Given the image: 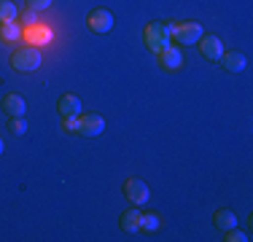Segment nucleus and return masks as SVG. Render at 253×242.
I'll return each instance as SVG.
<instances>
[{
	"label": "nucleus",
	"instance_id": "nucleus-1",
	"mask_svg": "<svg viewBox=\"0 0 253 242\" xmlns=\"http://www.w3.org/2000/svg\"><path fill=\"white\" fill-rule=\"evenodd\" d=\"M170 24H165V22H151L146 27V33H143V40H146V46L151 48L154 54H159L162 48H167V46H172V33H170Z\"/></svg>",
	"mask_w": 253,
	"mask_h": 242
},
{
	"label": "nucleus",
	"instance_id": "nucleus-2",
	"mask_svg": "<svg viewBox=\"0 0 253 242\" xmlns=\"http://www.w3.org/2000/svg\"><path fill=\"white\" fill-rule=\"evenodd\" d=\"M41 62H43V54H41L38 46H22L14 51V57H11V65H14L19 73H33L41 68Z\"/></svg>",
	"mask_w": 253,
	"mask_h": 242
},
{
	"label": "nucleus",
	"instance_id": "nucleus-3",
	"mask_svg": "<svg viewBox=\"0 0 253 242\" xmlns=\"http://www.w3.org/2000/svg\"><path fill=\"white\" fill-rule=\"evenodd\" d=\"M170 33H172V38H175V43H183V46H194L205 35L200 22H180L170 30Z\"/></svg>",
	"mask_w": 253,
	"mask_h": 242
},
{
	"label": "nucleus",
	"instance_id": "nucleus-4",
	"mask_svg": "<svg viewBox=\"0 0 253 242\" xmlns=\"http://www.w3.org/2000/svg\"><path fill=\"white\" fill-rule=\"evenodd\" d=\"M102 129H105V119H102L100 113H81V116H78V126H76L78 135L97 137V135H102Z\"/></svg>",
	"mask_w": 253,
	"mask_h": 242
},
{
	"label": "nucleus",
	"instance_id": "nucleus-5",
	"mask_svg": "<svg viewBox=\"0 0 253 242\" xmlns=\"http://www.w3.org/2000/svg\"><path fill=\"white\" fill-rule=\"evenodd\" d=\"M124 197L129 204H135V207H140V204L148 202V197H151V191H148V186L143 183L140 178H129L124 183Z\"/></svg>",
	"mask_w": 253,
	"mask_h": 242
},
{
	"label": "nucleus",
	"instance_id": "nucleus-6",
	"mask_svg": "<svg viewBox=\"0 0 253 242\" xmlns=\"http://www.w3.org/2000/svg\"><path fill=\"white\" fill-rule=\"evenodd\" d=\"M197 46H200L202 57L210 59V62H218L221 54H224V40H221L218 35H202V38L197 40Z\"/></svg>",
	"mask_w": 253,
	"mask_h": 242
},
{
	"label": "nucleus",
	"instance_id": "nucleus-7",
	"mask_svg": "<svg viewBox=\"0 0 253 242\" xmlns=\"http://www.w3.org/2000/svg\"><path fill=\"white\" fill-rule=\"evenodd\" d=\"M86 22H89V27H92L94 33H111L113 30V14L108 8H94Z\"/></svg>",
	"mask_w": 253,
	"mask_h": 242
},
{
	"label": "nucleus",
	"instance_id": "nucleus-8",
	"mask_svg": "<svg viewBox=\"0 0 253 242\" xmlns=\"http://www.w3.org/2000/svg\"><path fill=\"white\" fill-rule=\"evenodd\" d=\"M156 57H159V65H162L165 70H180V68H183V51H180L178 46L162 48Z\"/></svg>",
	"mask_w": 253,
	"mask_h": 242
},
{
	"label": "nucleus",
	"instance_id": "nucleus-9",
	"mask_svg": "<svg viewBox=\"0 0 253 242\" xmlns=\"http://www.w3.org/2000/svg\"><path fill=\"white\" fill-rule=\"evenodd\" d=\"M57 111L62 119H78L81 116V100L76 94H62L57 100Z\"/></svg>",
	"mask_w": 253,
	"mask_h": 242
},
{
	"label": "nucleus",
	"instance_id": "nucleus-10",
	"mask_svg": "<svg viewBox=\"0 0 253 242\" xmlns=\"http://www.w3.org/2000/svg\"><path fill=\"white\" fill-rule=\"evenodd\" d=\"M3 111L8 113L11 119H16V116H25V111H27V102H25V97H22V94H5V97H3Z\"/></svg>",
	"mask_w": 253,
	"mask_h": 242
},
{
	"label": "nucleus",
	"instance_id": "nucleus-11",
	"mask_svg": "<svg viewBox=\"0 0 253 242\" xmlns=\"http://www.w3.org/2000/svg\"><path fill=\"white\" fill-rule=\"evenodd\" d=\"M218 62L224 65L229 73H243L245 65H248V59H245V54H240V51H224Z\"/></svg>",
	"mask_w": 253,
	"mask_h": 242
},
{
	"label": "nucleus",
	"instance_id": "nucleus-12",
	"mask_svg": "<svg viewBox=\"0 0 253 242\" xmlns=\"http://www.w3.org/2000/svg\"><path fill=\"white\" fill-rule=\"evenodd\" d=\"M22 27L19 22H0V40L3 43H16V40H22Z\"/></svg>",
	"mask_w": 253,
	"mask_h": 242
},
{
	"label": "nucleus",
	"instance_id": "nucleus-13",
	"mask_svg": "<svg viewBox=\"0 0 253 242\" xmlns=\"http://www.w3.org/2000/svg\"><path fill=\"white\" fill-rule=\"evenodd\" d=\"M122 229L124 232H140V210H135V207H129V210H124L122 213Z\"/></svg>",
	"mask_w": 253,
	"mask_h": 242
},
{
	"label": "nucleus",
	"instance_id": "nucleus-14",
	"mask_svg": "<svg viewBox=\"0 0 253 242\" xmlns=\"http://www.w3.org/2000/svg\"><path fill=\"white\" fill-rule=\"evenodd\" d=\"M213 221H215V229H221V232H226V229L237 226V215H234L232 210H218Z\"/></svg>",
	"mask_w": 253,
	"mask_h": 242
},
{
	"label": "nucleus",
	"instance_id": "nucleus-15",
	"mask_svg": "<svg viewBox=\"0 0 253 242\" xmlns=\"http://www.w3.org/2000/svg\"><path fill=\"white\" fill-rule=\"evenodd\" d=\"M27 40L30 43H46V40L51 38V33L46 27H41V24H30V30H27Z\"/></svg>",
	"mask_w": 253,
	"mask_h": 242
},
{
	"label": "nucleus",
	"instance_id": "nucleus-16",
	"mask_svg": "<svg viewBox=\"0 0 253 242\" xmlns=\"http://www.w3.org/2000/svg\"><path fill=\"white\" fill-rule=\"evenodd\" d=\"M19 16V5L11 0H0V22H16Z\"/></svg>",
	"mask_w": 253,
	"mask_h": 242
},
{
	"label": "nucleus",
	"instance_id": "nucleus-17",
	"mask_svg": "<svg viewBox=\"0 0 253 242\" xmlns=\"http://www.w3.org/2000/svg\"><path fill=\"white\" fill-rule=\"evenodd\" d=\"M140 229H146V232L159 229V215L156 213H140Z\"/></svg>",
	"mask_w": 253,
	"mask_h": 242
},
{
	"label": "nucleus",
	"instance_id": "nucleus-18",
	"mask_svg": "<svg viewBox=\"0 0 253 242\" xmlns=\"http://www.w3.org/2000/svg\"><path fill=\"white\" fill-rule=\"evenodd\" d=\"M54 5V0H27V8L33 14H41V11H49Z\"/></svg>",
	"mask_w": 253,
	"mask_h": 242
},
{
	"label": "nucleus",
	"instance_id": "nucleus-19",
	"mask_svg": "<svg viewBox=\"0 0 253 242\" xmlns=\"http://www.w3.org/2000/svg\"><path fill=\"white\" fill-rule=\"evenodd\" d=\"M8 129L14 132V135H25V132H27V121H25V116H16V119H11Z\"/></svg>",
	"mask_w": 253,
	"mask_h": 242
},
{
	"label": "nucleus",
	"instance_id": "nucleus-20",
	"mask_svg": "<svg viewBox=\"0 0 253 242\" xmlns=\"http://www.w3.org/2000/svg\"><path fill=\"white\" fill-rule=\"evenodd\" d=\"M251 237L245 232H240L237 226H232V229H226V242H248Z\"/></svg>",
	"mask_w": 253,
	"mask_h": 242
},
{
	"label": "nucleus",
	"instance_id": "nucleus-21",
	"mask_svg": "<svg viewBox=\"0 0 253 242\" xmlns=\"http://www.w3.org/2000/svg\"><path fill=\"white\" fill-rule=\"evenodd\" d=\"M76 126H78V119H62V129L76 132Z\"/></svg>",
	"mask_w": 253,
	"mask_h": 242
},
{
	"label": "nucleus",
	"instance_id": "nucleus-22",
	"mask_svg": "<svg viewBox=\"0 0 253 242\" xmlns=\"http://www.w3.org/2000/svg\"><path fill=\"white\" fill-rule=\"evenodd\" d=\"M3 151H5V143H3V140H0V156H3Z\"/></svg>",
	"mask_w": 253,
	"mask_h": 242
}]
</instances>
